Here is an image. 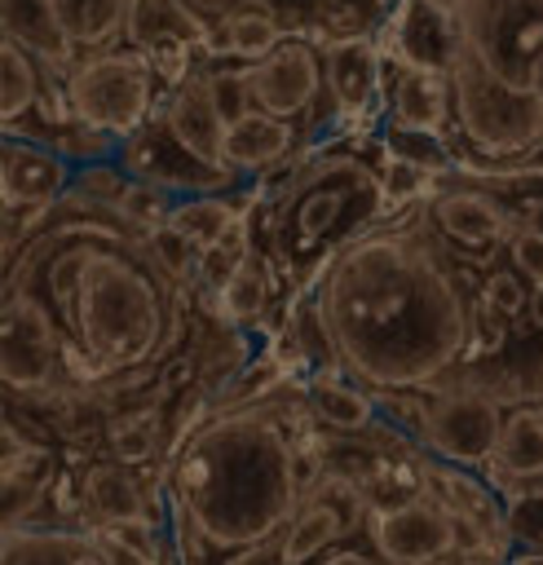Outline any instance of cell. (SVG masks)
<instances>
[{"label": "cell", "mask_w": 543, "mask_h": 565, "mask_svg": "<svg viewBox=\"0 0 543 565\" xmlns=\"http://www.w3.org/2000/svg\"><path fill=\"white\" fill-rule=\"evenodd\" d=\"M13 269L53 309L88 402L155 388L159 366L190 344L194 296L163 269L150 234L75 190L26 225Z\"/></svg>", "instance_id": "6da1fadb"}, {"label": "cell", "mask_w": 543, "mask_h": 565, "mask_svg": "<svg viewBox=\"0 0 543 565\" xmlns=\"http://www.w3.org/2000/svg\"><path fill=\"white\" fill-rule=\"evenodd\" d=\"M331 366L371 393H419L446 380L472 344L468 296L419 212H393L313 278Z\"/></svg>", "instance_id": "7a4b0ae2"}, {"label": "cell", "mask_w": 543, "mask_h": 565, "mask_svg": "<svg viewBox=\"0 0 543 565\" xmlns=\"http://www.w3.org/2000/svg\"><path fill=\"white\" fill-rule=\"evenodd\" d=\"M287 388V384H283ZM216 402L163 463V508L181 565H230L269 543L309 490L300 468L305 424L291 397Z\"/></svg>", "instance_id": "3957f363"}, {"label": "cell", "mask_w": 543, "mask_h": 565, "mask_svg": "<svg viewBox=\"0 0 543 565\" xmlns=\"http://www.w3.org/2000/svg\"><path fill=\"white\" fill-rule=\"evenodd\" d=\"M441 35L450 128L481 159H521L543 146V106L530 71L543 53V0H411Z\"/></svg>", "instance_id": "277c9868"}, {"label": "cell", "mask_w": 543, "mask_h": 565, "mask_svg": "<svg viewBox=\"0 0 543 565\" xmlns=\"http://www.w3.org/2000/svg\"><path fill=\"white\" fill-rule=\"evenodd\" d=\"M393 207L388 181L358 150H322L300 159L283 185L256 207V247L274 260L287 296L313 287L327 260Z\"/></svg>", "instance_id": "5b68a950"}, {"label": "cell", "mask_w": 543, "mask_h": 565, "mask_svg": "<svg viewBox=\"0 0 543 565\" xmlns=\"http://www.w3.org/2000/svg\"><path fill=\"white\" fill-rule=\"evenodd\" d=\"M0 397L35 419L57 406L75 415V406L88 402L53 309L13 265L0 278Z\"/></svg>", "instance_id": "8992f818"}, {"label": "cell", "mask_w": 543, "mask_h": 565, "mask_svg": "<svg viewBox=\"0 0 543 565\" xmlns=\"http://www.w3.org/2000/svg\"><path fill=\"white\" fill-rule=\"evenodd\" d=\"M155 97L159 75L150 57L137 49H97L88 57H75V66L62 79L66 115L110 146H124L150 124Z\"/></svg>", "instance_id": "52a82bcc"}, {"label": "cell", "mask_w": 543, "mask_h": 565, "mask_svg": "<svg viewBox=\"0 0 543 565\" xmlns=\"http://www.w3.org/2000/svg\"><path fill=\"white\" fill-rule=\"evenodd\" d=\"M366 516H371V494L340 472H322L296 499L283 530L269 543L234 556L230 565H313L336 547L353 543L358 525L366 530Z\"/></svg>", "instance_id": "ba28073f"}, {"label": "cell", "mask_w": 543, "mask_h": 565, "mask_svg": "<svg viewBox=\"0 0 543 565\" xmlns=\"http://www.w3.org/2000/svg\"><path fill=\"white\" fill-rule=\"evenodd\" d=\"M499 428H503V411L490 393L481 388H446L437 397L424 402L419 411V446L450 468H490L494 446H499Z\"/></svg>", "instance_id": "9c48e42d"}, {"label": "cell", "mask_w": 543, "mask_h": 565, "mask_svg": "<svg viewBox=\"0 0 543 565\" xmlns=\"http://www.w3.org/2000/svg\"><path fill=\"white\" fill-rule=\"evenodd\" d=\"M71 508L79 512L75 525H128V521H163V468L137 472L102 455H84L71 463Z\"/></svg>", "instance_id": "30bf717a"}, {"label": "cell", "mask_w": 543, "mask_h": 565, "mask_svg": "<svg viewBox=\"0 0 543 565\" xmlns=\"http://www.w3.org/2000/svg\"><path fill=\"white\" fill-rule=\"evenodd\" d=\"M366 543L388 565H441L464 552V525L433 494H411L397 503H371Z\"/></svg>", "instance_id": "8fae6325"}, {"label": "cell", "mask_w": 543, "mask_h": 565, "mask_svg": "<svg viewBox=\"0 0 543 565\" xmlns=\"http://www.w3.org/2000/svg\"><path fill=\"white\" fill-rule=\"evenodd\" d=\"M75 185V159L53 141L0 132V212L35 221Z\"/></svg>", "instance_id": "7c38bea8"}, {"label": "cell", "mask_w": 543, "mask_h": 565, "mask_svg": "<svg viewBox=\"0 0 543 565\" xmlns=\"http://www.w3.org/2000/svg\"><path fill=\"white\" fill-rule=\"evenodd\" d=\"M177 402L181 397H132L128 406H115L97 419L93 428V446L88 455H102V459H115L124 468H137V472H159L168 463V450H172V415H177Z\"/></svg>", "instance_id": "4fadbf2b"}, {"label": "cell", "mask_w": 543, "mask_h": 565, "mask_svg": "<svg viewBox=\"0 0 543 565\" xmlns=\"http://www.w3.org/2000/svg\"><path fill=\"white\" fill-rule=\"evenodd\" d=\"M247 93L256 110L296 124L322 93V53L309 40L283 35L274 53L247 66Z\"/></svg>", "instance_id": "5bb4252c"}, {"label": "cell", "mask_w": 543, "mask_h": 565, "mask_svg": "<svg viewBox=\"0 0 543 565\" xmlns=\"http://www.w3.org/2000/svg\"><path fill=\"white\" fill-rule=\"evenodd\" d=\"M384 49L371 35H340L322 44V93L349 124H362L384 106Z\"/></svg>", "instance_id": "9a60e30c"}, {"label": "cell", "mask_w": 543, "mask_h": 565, "mask_svg": "<svg viewBox=\"0 0 543 565\" xmlns=\"http://www.w3.org/2000/svg\"><path fill=\"white\" fill-rule=\"evenodd\" d=\"M384 110L402 137L441 141L450 128V79L437 66H419L406 57H384Z\"/></svg>", "instance_id": "2e32d148"}, {"label": "cell", "mask_w": 543, "mask_h": 565, "mask_svg": "<svg viewBox=\"0 0 543 565\" xmlns=\"http://www.w3.org/2000/svg\"><path fill=\"white\" fill-rule=\"evenodd\" d=\"M159 124H163L168 141H172V146H177L194 168H203L207 177H216V181L234 185V177H230V172H225V163H221L225 119H221V110H216V102H212V93H207L203 75H190L185 84H177V88L168 93Z\"/></svg>", "instance_id": "e0dca14e"}, {"label": "cell", "mask_w": 543, "mask_h": 565, "mask_svg": "<svg viewBox=\"0 0 543 565\" xmlns=\"http://www.w3.org/2000/svg\"><path fill=\"white\" fill-rule=\"evenodd\" d=\"M0 565H115L102 530L75 521H26L0 534Z\"/></svg>", "instance_id": "ac0fdd59"}, {"label": "cell", "mask_w": 543, "mask_h": 565, "mask_svg": "<svg viewBox=\"0 0 543 565\" xmlns=\"http://www.w3.org/2000/svg\"><path fill=\"white\" fill-rule=\"evenodd\" d=\"M424 216H428L433 234H441L446 243H455L464 252H486L512 234V212L499 199H490L486 190H468V185L437 190L428 199Z\"/></svg>", "instance_id": "d6986e66"}, {"label": "cell", "mask_w": 543, "mask_h": 565, "mask_svg": "<svg viewBox=\"0 0 543 565\" xmlns=\"http://www.w3.org/2000/svg\"><path fill=\"white\" fill-rule=\"evenodd\" d=\"M300 406L313 424H322L336 437H362L380 424V397L349 380L344 371H309L300 388Z\"/></svg>", "instance_id": "ffe728a7"}, {"label": "cell", "mask_w": 543, "mask_h": 565, "mask_svg": "<svg viewBox=\"0 0 543 565\" xmlns=\"http://www.w3.org/2000/svg\"><path fill=\"white\" fill-rule=\"evenodd\" d=\"M278 296H287V287H283L274 260H269L260 247H252V256H247V260L234 269V278L216 291V300L207 305V313H212L221 327L247 335V331H256V327L269 318V309L278 305ZM287 300H291V296H287Z\"/></svg>", "instance_id": "44dd1931"}, {"label": "cell", "mask_w": 543, "mask_h": 565, "mask_svg": "<svg viewBox=\"0 0 543 565\" xmlns=\"http://www.w3.org/2000/svg\"><path fill=\"white\" fill-rule=\"evenodd\" d=\"M296 146V124L291 119H278V115H265V110H247L238 119L225 124V141H221V163L225 172L238 181V177H256V172H269L274 163H283Z\"/></svg>", "instance_id": "7402d4cb"}, {"label": "cell", "mask_w": 543, "mask_h": 565, "mask_svg": "<svg viewBox=\"0 0 543 565\" xmlns=\"http://www.w3.org/2000/svg\"><path fill=\"white\" fill-rule=\"evenodd\" d=\"M0 35L22 44L53 71L75 66V49L53 18V0H0Z\"/></svg>", "instance_id": "603a6c76"}, {"label": "cell", "mask_w": 543, "mask_h": 565, "mask_svg": "<svg viewBox=\"0 0 543 565\" xmlns=\"http://www.w3.org/2000/svg\"><path fill=\"white\" fill-rule=\"evenodd\" d=\"M252 207V199H234L230 190H203V194H177L172 212H168V230L194 252L203 256L243 212Z\"/></svg>", "instance_id": "cb8c5ba5"}, {"label": "cell", "mask_w": 543, "mask_h": 565, "mask_svg": "<svg viewBox=\"0 0 543 565\" xmlns=\"http://www.w3.org/2000/svg\"><path fill=\"white\" fill-rule=\"evenodd\" d=\"M132 0H53V18L71 49H106L119 31H128Z\"/></svg>", "instance_id": "d4e9b609"}, {"label": "cell", "mask_w": 543, "mask_h": 565, "mask_svg": "<svg viewBox=\"0 0 543 565\" xmlns=\"http://www.w3.org/2000/svg\"><path fill=\"white\" fill-rule=\"evenodd\" d=\"M490 468L503 481H521L543 468V406H517L512 415H503Z\"/></svg>", "instance_id": "484cf974"}, {"label": "cell", "mask_w": 543, "mask_h": 565, "mask_svg": "<svg viewBox=\"0 0 543 565\" xmlns=\"http://www.w3.org/2000/svg\"><path fill=\"white\" fill-rule=\"evenodd\" d=\"M40 106V71L35 57L0 35V128H13Z\"/></svg>", "instance_id": "4316f807"}, {"label": "cell", "mask_w": 543, "mask_h": 565, "mask_svg": "<svg viewBox=\"0 0 543 565\" xmlns=\"http://www.w3.org/2000/svg\"><path fill=\"white\" fill-rule=\"evenodd\" d=\"M283 44V26L274 22V13L269 9H234V13H225V26H221V49L230 53V57H238V62H260L265 53H274Z\"/></svg>", "instance_id": "83f0119b"}, {"label": "cell", "mask_w": 543, "mask_h": 565, "mask_svg": "<svg viewBox=\"0 0 543 565\" xmlns=\"http://www.w3.org/2000/svg\"><path fill=\"white\" fill-rule=\"evenodd\" d=\"M203 84H207V93H212V102H216V110H221V119H225V124L252 110V93H247V66H243V71H230V66L207 71V75H203Z\"/></svg>", "instance_id": "f1b7e54d"}, {"label": "cell", "mask_w": 543, "mask_h": 565, "mask_svg": "<svg viewBox=\"0 0 543 565\" xmlns=\"http://www.w3.org/2000/svg\"><path fill=\"white\" fill-rule=\"evenodd\" d=\"M503 530L517 543L543 547V499H534V494H508V503H503Z\"/></svg>", "instance_id": "f546056e"}, {"label": "cell", "mask_w": 543, "mask_h": 565, "mask_svg": "<svg viewBox=\"0 0 543 565\" xmlns=\"http://www.w3.org/2000/svg\"><path fill=\"white\" fill-rule=\"evenodd\" d=\"M481 296H486V309L499 313V318H517L530 305V291H525L521 274H512V269H494L481 287Z\"/></svg>", "instance_id": "4dcf8cb0"}, {"label": "cell", "mask_w": 543, "mask_h": 565, "mask_svg": "<svg viewBox=\"0 0 543 565\" xmlns=\"http://www.w3.org/2000/svg\"><path fill=\"white\" fill-rule=\"evenodd\" d=\"M512 265H517V274L543 282V238H534V234L521 230V234L512 238Z\"/></svg>", "instance_id": "1f68e13d"}, {"label": "cell", "mask_w": 543, "mask_h": 565, "mask_svg": "<svg viewBox=\"0 0 543 565\" xmlns=\"http://www.w3.org/2000/svg\"><path fill=\"white\" fill-rule=\"evenodd\" d=\"M313 565H388V561L375 556L371 543H344V547H336L331 556H322V561H313Z\"/></svg>", "instance_id": "d6a6232c"}, {"label": "cell", "mask_w": 543, "mask_h": 565, "mask_svg": "<svg viewBox=\"0 0 543 565\" xmlns=\"http://www.w3.org/2000/svg\"><path fill=\"white\" fill-rule=\"evenodd\" d=\"M521 230L534 234V238H543V194H530L521 203Z\"/></svg>", "instance_id": "836d02e7"}, {"label": "cell", "mask_w": 543, "mask_h": 565, "mask_svg": "<svg viewBox=\"0 0 543 565\" xmlns=\"http://www.w3.org/2000/svg\"><path fill=\"white\" fill-rule=\"evenodd\" d=\"M508 494H534V499H543V468L530 472V477H521V481H508Z\"/></svg>", "instance_id": "e575fe53"}, {"label": "cell", "mask_w": 543, "mask_h": 565, "mask_svg": "<svg viewBox=\"0 0 543 565\" xmlns=\"http://www.w3.org/2000/svg\"><path fill=\"white\" fill-rule=\"evenodd\" d=\"M525 313H530V322H534V327H543V282L530 291V305H525Z\"/></svg>", "instance_id": "d590c367"}, {"label": "cell", "mask_w": 543, "mask_h": 565, "mask_svg": "<svg viewBox=\"0 0 543 565\" xmlns=\"http://www.w3.org/2000/svg\"><path fill=\"white\" fill-rule=\"evenodd\" d=\"M508 565H543V547H521Z\"/></svg>", "instance_id": "8d00e7d4"}, {"label": "cell", "mask_w": 543, "mask_h": 565, "mask_svg": "<svg viewBox=\"0 0 543 565\" xmlns=\"http://www.w3.org/2000/svg\"><path fill=\"white\" fill-rule=\"evenodd\" d=\"M530 93H534V102L543 106V53H539V62H534V71H530Z\"/></svg>", "instance_id": "74e56055"}, {"label": "cell", "mask_w": 543, "mask_h": 565, "mask_svg": "<svg viewBox=\"0 0 543 565\" xmlns=\"http://www.w3.org/2000/svg\"><path fill=\"white\" fill-rule=\"evenodd\" d=\"M459 565H486V561H472V556H468V561H459Z\"/></svg>", "instance_id": "f35d334b"}, {"label": "cell", "mask_w": 543, "mask_h": 565, "mask_svg": "<svg viewBox=\"0 0 543 565\" xmlns=\"http://www.w3.org/2000/svg\"><path fill=\"white\" fill-rule=\"evenodd\" d=\"M539 380H543V353H539Z\"/></svg>", "instance_id": "ab89813d"}]
</instances>
